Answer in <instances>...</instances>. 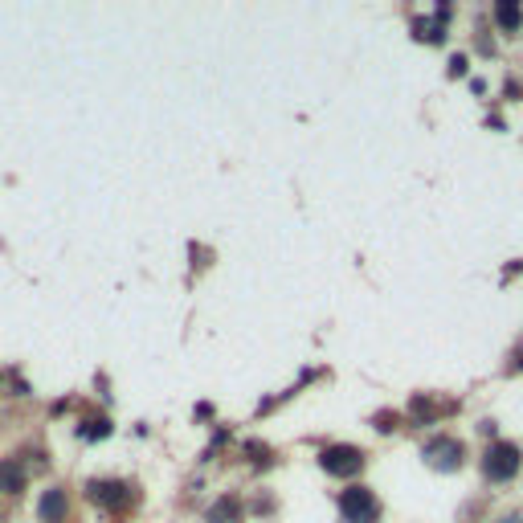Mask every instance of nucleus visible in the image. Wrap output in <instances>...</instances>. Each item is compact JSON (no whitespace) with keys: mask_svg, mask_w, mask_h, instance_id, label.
<instances>
[{"mask_svg":"<svg viewBox=\"0 0 523 523\" xmlns=\"http://www.w3.org/2000/svg\"><path fill=\"white\" fill-rule=\"evenodd\" d=\"M466 70H470V62H466L462 53H458V57H450V78H462Z\"/></svg>","mask_w":523,"mask_h":523,"instance_id":"obj_12","label":"nucleus"},{"mask_svg":"<svg viewBox=\"0 0 523 523\" xmlns=\"http://www.w3.org/2000/svg\"><path fill=\"white\" fill-rule=\"evenodd\" d=\"M209 523H241V499H217L209 507Z\"/></svg>","mask_w":523,"mask_h":523,"instance_id":"obj_9","label":"nucleus"},{"mask_svg":"<svg viewBox=\"0 0 523 523\" xmlns=\"http://www.w3.org/2000/svg\"><path fill=\"white\" fill-rule=\"evenodd\" d=\"M90 499L107 503V507H119V503L131 499V486L127 482H90Z\"/></svg>","mask_w":523,"mask_h":523,"instance_id":"obj_5","label":"nucleus"},{"mask_svg":"<svg viewBox=\"0 0 523 523\" xmlns=\"http://www.w3.org/2000/svg\"><path fill=\"white\" fill-rule=\"evenodd\" d=\"M490 17H495V25H499L503 33H520L523 29V8L515 4V0H499Z\"/></svg>","mask_w":523,"mask_h":523,"instance_id":"obj_6","label":"nucleus"},{"mask_svg":"<svg viewBox=\"0 0 523 523\" xmlns=\"http://www.w3.org/2000/svg\"><path fill=\"white\" fill-rule=\"evenodd\" d=\"M396 421H401L396 413H376V430H380V434H389V430H396Z\"/></svg>","mask_w":523,"mask_h":523,"instance_id":"obj_11","label":"nucleus"},{"mask_svg":"<svg viewBox=\"0 0 523 523\" xmlns=\"http://www.w3.org/2000/svg\"><path fill=\"white\" fill-rule=\"evenodd\" d=\"M340 515H344V523H380L385 507L372 486H348L340 495Z\"/></svg>","mask_w":523,"mask_h":523,"instance_id":"obj_1","label":"nucleus"},{"mask_svg":"<svg viewBox=\"0 0 523 523\" xmlns=\"http://www.w3.org/2000/svg\"><path fill=\"white\" fill-rule=\"evenodd\" d=\"M520 466H523V450L515 441H495L486 450V458H482V475L490 482H511L520 475Z\"/></svg>","mask_w":523,"mask_h":523,"instance_id":"obj_3","label":"nucleus"},{"mask_svg":"<svg viewBox=\"0 0 523 523\" xmlns=\"http://www.w3.org/2000/svg\"><path fill=\"white\" fill-rule=\"evenodd\" d=\"M21 486H25V475L17 466V458H4L0 462V495H21Z\"/></svg>","mask_w":523,"mask_h":523,"instance_id":"obj_8","label":"nucleus"},{"mask_svg":"<svg viewBox=\"0 0 523 523\" xmlns=\"http://www.w3.org/2000/svg\"><path fill=\"white\" fill-rule=\"evenodd\" d=\"M413 37L417 42H430V45H441L446 42V25H437V21H413Z\"/></svg>","mask_w":523,"mask_h":523,"instance_id":"obj_10","label":"nucleus"},{"mask_svg":"<svg viewBox=\"0 0 523 523\" xmlns=\"http://www.w3.org/2000/svg\"><path fill=\"white\" fill-rule=\"evenodd\" d=\"M364 462H368V454H364L360 446H348V441H336V446L319 450V466H323L331 479H356V475L364 470Z\"/></svg>","mask_w":523,"mask_h":523,"instance_id":"obj_2","label":"nucleus"},{"mask_svg":"<svg viewBox=\"0 0 523 523\" xmlns=\"http://www.w3.org/2000/svg\"><path fill=\"white\" fill-rule=\"evenodd\" d=\"M70 515V499H66V490H45V499H42V520L45 523H62Z\"/></svg>","mask_w":523,"mask_h":523,"instance_id":"obj_7","label":"nucleus"},{"mask_svg":"<svg viewBox=\"0 0 523 523\" xmlns=\"http://www.w3.org/2000/svg\"><path fill=\"white\" fill-rule=\"evenodd\" d=\"M421 458H430L437 470H458L462 458H466V450H462V441H454V437H434V441L421 450Z\"/></svg>","mask_w":523,"mask_h":523,"instance_id":"obj_4","label":"nucleus"}]
</instances>
